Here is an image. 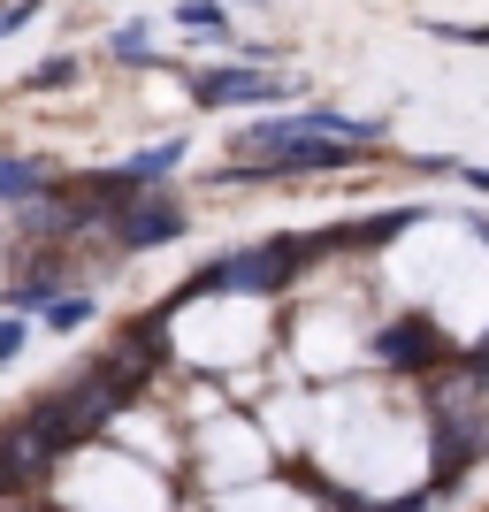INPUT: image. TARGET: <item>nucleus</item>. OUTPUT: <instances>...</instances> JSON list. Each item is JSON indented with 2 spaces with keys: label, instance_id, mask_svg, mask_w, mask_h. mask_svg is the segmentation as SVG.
Listing matches in <instances>:
<instances>
[{
  "label": "nucleus",
  "instance_id": "obj_5",
  "mask_svg": "<svg viewBox=\"0 0 489 512\" xmlns=\"http://www.w3.org/2000/svg\"><path fill=\"white\" fill-rule=\"evenodd\" d=\"M85 314H92L85 299H62V306H54V314H46V321H54V329H77V321H85Z\"/></svg>",
  "mask_w": 489,
  "mask_h": 512
},
{
  "label": "nucleus",
  "instance_id": "obj_6",
  "mask_svg": "<svg viewBox=\"0 0 489 512\" xmlns=\"http://www.w3.org/2000/svg\"><path fill=\"white\" fill-rule=\"evenodd\" d=\"M115 54H146V23H123V31H115Z\"/></svg>",
  "mask_w": 489,
  "mask_h": 512
},
{
  "label": "nucleus",
  "instance_id": "obj_1",
  "mask_svg": "<svg viewBox=\"0 0 489 512\" xmlns=\"http://www.w3.org/2000/svg\"><path fill=\"white\" fill-rule=\"evenodd\" d=\"M199 100H276V92H291V85H283V77H268V69H207V77H199Z\"/></svg>",
  "mask_w": 489,
  "mask_h": 512
},
{
  "label": "nucleus",
  "instance_id": "obj_4",
  "mask_svg": "<svg viewBox=\"0 0 489 512\" xmlns=\"http://www.w3.org/2000/svg\"><path fill=\"white\" fill-rule=\"evenodd\" d=\"M31 184H39V169H31V161H0V199L31 192Z\"/></svg>",
  "mask_w": 489,
  "mask_h": 512
},
{
  "label": "nucleus",
  "instance_id": "obj_2",
  "mask_svg": "<svg viewBox=\"0 0 489 512\" xmlns=\"http://www.w3.org/2000/svg\"><path fill=\"white\" fill-rule=\"evenodd\" d=\"M176 153H184V146H176V138H169V146H153V153H138V161H130V184H146V176H161V169H176Z\"/></svg>",
  "mask_w": 489,
  "mask_h": 512
},
{
  "label": "nucleus",
  "instance_id": "obj_3",
  "mask_svg": "<svg viewBox=\"0 0 489 512\" xmlns=\"http://www.w3.org/2000/svg\"><path fill=\"white\" fill-rule=\"evenodd\" d=\"M176 16L192 23V31H214V39H222V31H230V23H222V8H214V0H184V8H176Z\"/></svg>",
  "mask_w": 489,
  "mask_h": 512
}]
</instances>
